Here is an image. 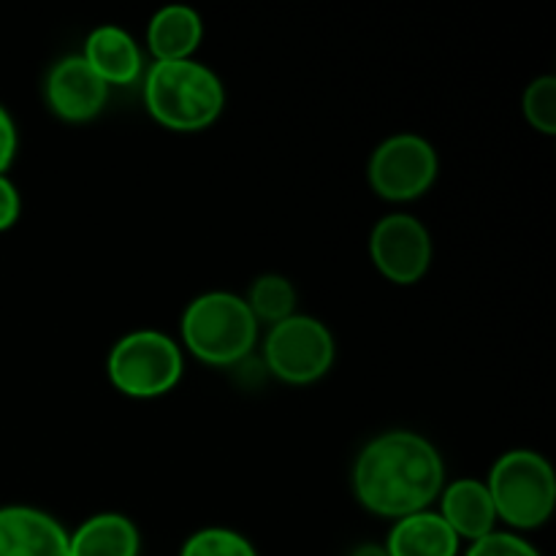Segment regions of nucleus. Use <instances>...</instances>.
<instances>
[{
	"mask_svg": "<svg viewBox=\"0 0 556 556\" xmlns=\"http://www.w3.org/2000/svg\"><path fill=\"white\" fill-rule=\"evenodd\" d=\"M353 494L358 505L383 519L429 510L445 486L443 456L416 432H386L369 440L353 462Z\"/></svg>",
	"mask_w": 556,
	"mask_h": 556,
	"instance_id": "1",
	"label": "nucleus"
},
{
	"mask_svg": "<svg viewBox=\"0 0 556 556\" xmlns=\"http://www.w3.org/2000/svg\"><path fill=\"white\" fill-rule=\"evenodd\" d=\"M144 103L163 128L195 134L220 117L226 90L215 71L199 60L152 63L144 74Z\"/></svg>",
	"mask_w": 556,
	"mask_h": 556,
	"instance_id": "2",
	"label": "nucleus"
},
{
	"mask_svg": "<svg viewBox=\"0 0 556 556\" xmlns=\"http://www.w3.org/2000/svg\"><path fill=\"white\" fill-rule=\"evenodd\" d=\"M182 342L199 362L212 367H233L253 353L258 324L248 302L237 293L210 291L185 307Z\"/></svg>",
	"mask_w": 556,
	"mask_h": 556,
	"instance_id": "3",
	"label": "nucleus"
},
{
	"mask_svg": "<svg viewBox=\"0 0 556 556\" xmlns=\"http://www.w3.org/2000/svg\"><path fill=\"white\" fill-rule=\"evenodd\" d=\"M497 521L514 530H538L552 519L556 508V476L546 456L538 451L516 448L500 456L489 472Z\"/></svg>",
	"mask_w": 556,
	"mask_h": 556,
	"instance_id": "4",
	"label": "nucleus"
},
{
	"mask_svg": "<svg viewBox=\"0 0 556 556\" xmlns=\"http://www.w3.org/2000/svg\"><path fill=\"white\" fill-rule=\"evenodd\" d=\"M182 348L168 334L139 329L114 342L106 372L114 389L130 400H157L182 380Z\"/></svg>",
	"mask_w": 556,
	"mask_h": 556,
	"instance_id": "5",
	"label": "nucleus"
},
{
	"mask_svg": "<svg viewBox=\"0 0 556 556\" xmlns=\"http://www.w3.org/2000/svg\"><path fill=\"white\" fill-rule=\"evenodd\" d=\"M337 356L331 331L309 315H291L271 326L264 342V362L275 378L291 386H309L324 378Z\"/></svg>",
	"mask_w": 556,
	"mask_h": 556,
	"instance_id": "6",
	"label": "nucleus"
},
{
	"mask_svg": "<svg viewBox=\"0 0 556 556\" xmlns=\"http://www.w3.org/2000/svg\"><path fill=\"white\" fill-rule=\"evenodd\" d=\"M438 168V152L424 136L396 134L372 152L369 185L380 199L407 204L432 188Z\"/></svg>",
	"mask_w": 556,
	"mask_h": 556,
	"instance_id": "7",
	"label": "nucleus"
},
{
	"mask_svg": "<svg viewBox=\"0 0 556 556\" xmlns=\"http://www.w3.org/2000/svg\"><path fill=\"white\" fill-rule=\"evenodd\" d=\"M369 255L386 280L394 286H413L432 264V237L418 217L394 212L375 223L369 233Z\"/></svg>",
	"mask_w": 556,
	"mask_h": 556,
	"instance_id": "8",
	"label": "nucleus"
},
{
	"mask_svg": "<svg viewBox=\"0 0 556 556\" xmlns=\"http://www.w3.org/2000/svg\"><path fill=\"white\" fill-rule=\"evenodd\" d=\"M43 98L54 117L65 123H90L106 106L109 87L98 79L81 54H68L49 68Z\"/></svg>",
	"mask_w": 556,
	"mask_h": 556,
	"instance_id": "9",
	"label": "nucleus"
},
{
	"mask_svg": "<svg viewBox=\"0 0 556 556\" xmlns=\"http://www.w3.org/2000/svg\"><path fill=\"white\" fill-rule=\"evenodd\" d=\"M71 535L54 516L30 505L0 508V556H71Z\"/></svg>",
	"mask_w": 556,
	"mask_h": 556,
	"instance_id": "10",
	"label": "nucleus"
},
{
	"mask_svg": "<svg viewBox=\"0 0 556 556\" xmlns=\"http://www.w3.org/2000/svg\"><path fill=\"white\" fill-rule=\"evenodd\" d=\"M85 63L98 74V79L106 87L134 85L144 71L141 47L128 30L119 25H101L87 36Z\"/></svg>",
	"mask_w": 556,
	"mask_h": 556,
	"instance_id": "11",
	"label": "nucleus"
},
{
	"mask_svg": "<svg viewBox=\"0 0 556 556\" xmlns=\"http://www.w3.org/2000/svg\"><path fill=\"white\" fill-rule=\"evenodd\" d=\"M440 510L445 525L456 532V538H467V541H481L489 532H494L497 525V510H494L492 494H489L486 481H476V478H459V481L448 483L440 492Z\"/></svg>",
	"mask_w": 556,
	"mask_h": 556,
	"instance_id": "12",
	"label": "nucleus"
},
{
	"mask_svg": "<svg viewBox=\"0 0 556 556\" xmlns=\"http://www.w3.org/2000/svg\"><path fill=\"white\" fill-rule=\"evenodd\" d=\"M201 38H204V22L199 11L182 3L163 5L147 25V47L155 54V63L193 60Z\"/></svg>",
	"mask_w": 556,
	"mask_h": 556,
	"instance_id": "13",
	"label": "nucleus"
},
{
	"mask_svg": "<svg viewBox=\"0 0 556 556\" xmlns=\"http://www.w3.org/2000/svg\"><path fill=\"white\" fill-rule=\"evenodd\" d=\"M389 556H456L459 538L434 510L396 519L386 541Z\"/></svg>",
	"mask_w": 556,
	"mask_h": 556,
	"instance_id": "14",
	"label": "nucleus"
},
{
	"mask_svg": "<svg viewBox=\"0 0 556 556\" xmlns=\"http://www.w3.org/2000/svg\"><path fill=\"white\" fill-rule=\"evenodd\" d=\"M71 556H139V530L123 514L90 516L71 535Z\"/></svg>",
	"mask_w": 556,
	"mask_h": 556,
	"instance_id": "15",
	"label": "nucleus"
},
{
	"mask_svg": "<svg viewBox=\"0 0 556 556\" xmlns=\"http://www.w3.org/2000/svg\"><path fill=\"white\" fill-rule=\"evenodd\" d=\"M244 302H248L255 324L277 326L291 318V315H296V288L282 275H261L250 286Z\"/></svg>",
	"mask_w": 556,
	"mask_h": 556,
	"instance_id": "16",
	"label": "nucleus"
},
{
	"mask_svg": "<svg viewBox=\"0 0 556 556\" xmlns=\"http://www.w3.org/2000/svg\"><path fill=\"white\" fill-rule=\"evenodd\" d=\"M179 556H258L253 543L233 530L223 527H210L185 541L182 554Z\"/></svg>",
	"mask_w": 556,
	"mask_h": 556,
	"instance_id": "17",
	"label": "nucleus"
},
{
	"mask_svg": "<svg viewBox=\"0 0 556 556\" xmlns=\"http://www.w3.org/2000/svg\"><path fill=\"white\" fill-rule=\"evenodd\" d=\"M525 117L527 123L543 136L556 134V79L554 76H541L525 90Z\"/></svg>",
	"mask_w": 556,
	"mask_h": 556,
	"instance_id": "18",
	"label": "nucleus"
},
{
	"mask_svg": "<svg viewBox=\"0 0 556 556\" xmlns=\"http://www.w3.org/2000/svg\"><path fill=\"white\" fill-rule=\"evenodd\" d=\"M465 556H541L532 543L514 532H489L486 538L476 541Z\"/></svg>",
	"mask_w": 556,
	"mask_h": 556,
	"instance_id": "19",
	"label": "nucleus"
},
{
	"mask_svg": "<svg viewBox=\"0 0 556 556\" xmlns=\"http://www.w3.org/2000/svg\"><path fill=\"white\" fill-rule=\"evenodd\" d=\"M22 199L16 185L11 182L5 174H0V231H9L16 220H20Z\"/></svg>",
	"mask_w": 556,
	"mask_h": 556,
	"instance_id": "20",
	"label": "nucleus"
},
{
	"mask_svg": "<svg viewBox=\"0 0 556 556\" xmlns=\"http://www.w3.org/2000/svg\"><path fill=\"white\" fill-rule=\"evenodd\" d=\"M16 147H20V136H16L14 119L0 106V174L9 172V166L14 163Z\"/></svg>",
	"mask_w": 556,
	"mask_h": 556,
	"instance_id": "21",
	"label": "nucleus"
},
{
	"mask_svg": "<svg viewBox=\"0 0 556 556\" xmlns=\"http://www.w3.org/2000/svg\"><path fill=\"white\" fill-rule=\"evenodd\" d=\"M351 556H389V552H386V546H378V543H364Z\"/></svg>",
	"mask_w": 556,
	"mask_h": 556,
	"instance_id": "22",
	"label": "nucleus"
}]
</instances>
